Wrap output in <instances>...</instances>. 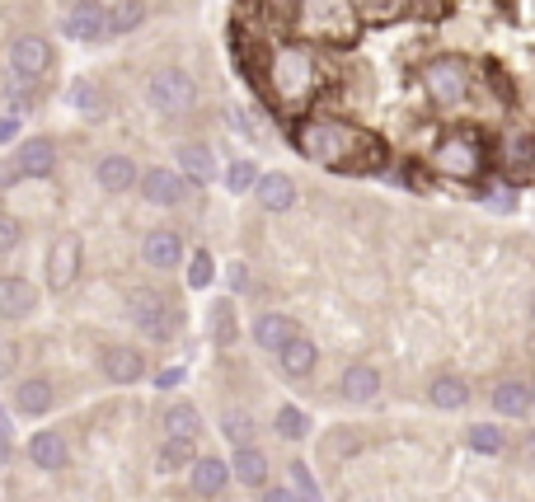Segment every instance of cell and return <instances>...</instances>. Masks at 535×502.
I'll list each match as a JSON object with an SVG mask.
<instances>
[{"label": "cell", "mask_w": 535, "mask_h": 502, "mask_svg": "<svg viewBox=\"0 0 535 502\" xmlns=\"http://www.w3.org/2000/svg\"><path fill=\"white\" fill-rule=\"evenodd\" d=\"M338 385H343V399H348V404H371V399L381 395V371L367 362H352Z\"/></svg>", "instance_id": "2e32d148"}, {"label": "cell", "mask_w": 535, "mask_h": 502, "mask_svg": "<svg viewBox=\"0 0 535 502\" xmlns=\"http://www.w3.org/2000/svg\"><path fill=\"white\" fill-rule=\"evenodd\" d=\"M141 198L155 202V207H174V202H184L188 198L184 169H146V174H141Z\"/></svg>", "instance_id": "8fae6325"}, {"label": "cell", "mask_w": 535, "mask_h": 502, "mask_svg": "<svg viewBox=\"0 0 535 502\" xmlns=\"http://www.w3.org/2000/svg\"><path fill=\"white\" fill-rule=\"evenodd\" d=\"M531 320H535V301H531Z\"/></svg>", "instance_id": "f6af8a7d"}, {"label": "cell", "mask_w": 535, "mask_h": 502, "mask_svg": "<svg viewBox=\"0 0 535 502\" xmlns=\"http://www.w3.org/2000/svg\"><path fill=\"white\" fill-rule=\"evenodd\" d=\"M230 470L245 488H268V456H263L259 446H240L235 456H230Z\"/></svg>", "instance_id": "cb8c5ba5"}, {"label": "cell", "mask_w": 535, "mask_h": 502, "mask_svg": "<svg viewBox=\"0 0 535 502\" xmlns=\"http://www.w3.org/2000/svg\"><path fill=\"white\" fill-rule=\"evenodd\" d=\"M15 165H19V174H24V179H47V174L57 169V141H52V137L24 141V146H19V155H15Z\"/></svg>", "instance_id": "7c38bea8"}, {"label": "cell", "mask_w": 535, "mask_h": 502, "mask_svg": "<svg viewBox=\"0 0 535 502\" xmlns=\"http://www.w3.org/2000/svg\"><path fill=\"white\" fill-rule=\"evenodd\" d=\"M470 446L479 451V456H498L507 442H503V432H498L493 423H479V427H470Z\"/></svg>", "instance_id": "836d02e7"}, {"label": "cell", "mask_w": 535, "mask_h": 502, "mask_svg": "<svg viewBox=\"0 0 535 502\" xmlns=\"http://www.w3.org/2000/svg\"><path fill=\"white\" fill-rule=\"evenodd\" d=\"M62 33L71 38V43H99V38L108 33V10L104 5H94V0H80V5L66 10Z\"/></svg>", "instance_id": "30bf717a"}, {"label": "cell", "mask_w": 535, "mask_h": 502, "mask_svg": "<svg viewBox=\"0 0 535 502\" xmlns=\"http://www.w3.org/2000/svg\"><path fill=\"white\" fill-rule=\"evenodd\" d=\"M428 399L437 404V409H465L470 404V385L460 381V376H437L428 390Z\"/></svg>", "instance_id": "4316f807"}, {"label": "cell", "mask_w": 535, "mask_h": 502, "mask_svg": "<svg viewBox=\"0 0 535 502\" xmlns=\"http://www.w3.org/2000/svg\"><path fill=\"white\" fill-rule=\"evenodd\" d=\"M19 240H24V221L10 212H0V254H10V249H19Z\"/></svg>", "instance_id": "8d00e7d4"}, {"label": "cell", "mask_w": 535, "mask_h": 502, "mask_svg": "<svg viewBox=\"0 0 535 502\" xmlns=\"http://www.w3.org/2000/svg\"><path fill=\"white\" fill-rule=\"evenodd\" d=\"M306 432H310V418L301 409H291V404L277 409V437H282V442H301Z\"/></svg>", "instance_id": "d6a6232c"}, {"label": "cell", "mask_w": 535, "mask_h": 502, "mask_svg": "<svg viewBox=\"0 0 535 502\" xmlns=\"http://www.w3.org/2000/svg\"><path fill=\"white\" fill-rule=\"evenodd\" d=\"M193 460H198L193 437H165V446H160V470H179V465H193Z\"/></svg>", "instance_id": "f546056e"}, {"label": "cell", "mask_w": 535, "mask_h": 502, "mask_svg": "<svg viewBox=\"0 0 535 502\" xmlns=\"http://www.w3.org/2000/svg\"><path fill=\"white\" fill-rule=\"evenodd\" d=\"M0 446H10V423H5V409H0Z\"/></svg>", "instance_id": "ee69618b"}, {"label": "cell", "mask_w": 535, "mask_h": 502, "mask_svg": "<svg viewBox=\"0 0 535 502\" xmlns=\"http://www.w3.org/2000/svg\"><path fill=\"white\" fill-rule=\"evenodd\" d=\"M179 381H184V366H169V371H160V390H174Z\"/></svg>", "instance_id": "7bdbcfd3"}, {"label": "cell", "mask_w": 535, "mask_h": 502, "mask_svg": "<svg viewBox=\"0 0 535 502\" xmlns=\"http://www.w3.org/2000/svg\"><path fill=\"white\" fill-rule=\"evenodd\" d=\"M484 160H489V151H484V141L474 137V132H451V137H442L437 151H432L437 174H446V179H456V183L479 179V174H484Z\"/></svg>", "instance_id": "277c9868"}, {"label": "cell", "mask_w": 535, "mask_h": 502, "mask_svg": "<svg viewBox=\"0 0 535 502\" xmlns=\"http://www.w3.org/2000/svg\"><path fill=\"white\" fill-rule=\"evenodd\" d=\"M226 183H230V193H245V188H254V160H235L230 165V174H226Z\"/></svg>", "instance_id": "f35d334b"}, {"label": "cell", "mask_w": 535, "mask_h": 502, "mask_svg": "<svg viewBox=\"0 0 535 502\" xmlns=\"http://www.w3.org/2000/svg\"><path fill=\"white\" fill-rule=\"evenodd\" d=\"M493 409L503 418H526L535 409V385L531 381H498L493 385Z\"/></svg>", "instance_id": "9a60e30c"}, {"label": "cell", "mask_w": 535, "mask_h": 502, "mask_svg": "<svg viewBox=\"0 0 535 502\" xmlns=\"http://www.w3.org/2000/svg\"><path fill=\"white\" fill-rule=\"evenodd\" d=\"M94 179H99V188H104V193H127L132 183H141L137 179V165H132L127 155H104V160L94 165Z\"/></svg>", "instance_id": "ffe728a7"}, {"label": "cell", "mask_w": 535, "mask_h": 502, "mask_svg": "<svg viewBox=\"0 0 535 502\" xmlns=\"http://www.w3.org/2000/svg\"><path fill=\"white\" fill-rule=\"evenodd\" d=\"M291 146L306 155L310 165L324 169H362L381 160V141L371 137L367 127H352L343 118H306L291 132Z\"/></svg>", "instance_id": "6da1fadb"}, {"label": "cell", "mask_w": 535, "mask_h": 502, "mask_svg": "<svg viewBox=\"0 0 535 502\" xmlns=\"http://www.w3.org/2000/svg\"><path fill=\"white\" fill-rule=\"evenodd\" d=\"M33 305H38V287L29 277H0V315L5 320H24V315H33Z\"/></svg>", "instance_id": "4fadbf2b"}, {"label": "cell", "mask_w": 535, "mask_h": 502, "mask_svg": "<svg viewBox=\"0 0 535 502\" xmlns=\"http://www.w3.org/2000/svg\"><path fill=\"white\" fill-rule=\"evenodd\" d=\"M230 479H235L230 460H216V456H198V460H193V493H202V498H216Z\"/></svg>", "instance_id": "d6986e66"}, {"label": "cell", "mask_w": 535, "mask_h": 502, "mask_svg": "<svg viewBox=\"0 0 535 502\" xmlns=\"http://www.w3.org/2000/svg\"><path fill=\"white\" fill-rule=\"evenodd\" d=\"M315 362H320V348H315L306 334H296L287 348L277 352V366H282L287 376H310V371H315Z\"/></svg>", "instance_id": "d4e9b609"}, {"label": "cell", "mask_w": 535, "mask_h": 502, "mask_svg": "<svg viewBox=\"0 0 535 502\" xmlns=\"http://www.w3.org/2000/svg\"><path fill=\"white\" fill-rule=\"evenodd\" d=\"M80 259H85V244H80V235H57L52 240V249H47V287L52 291H66L71 282L80 277Z\"/></svg>", "instance_id": "ba28073f"}, {"label": "cell", "mask_w": 535, "mask_h": 502, "mask_svg": "<svg viewBox=\"0 0 535 502\" xmlns=\"http://www.w3.org/2000/svg\"><path fill=\"white\" fill-rule=\"evenodd\" d=\"M254 198H259L263 212H291V207H296V183H291L287 174H263V179L254 183Z\"/></svg>", "instance_id": "ac0fdd59"}, {"label": "cell", "mask_w": 535, "mask_h": 502, "mask_svg": "<svg viewBox=\"0 0 535 502\" xmlns=\"http://www.w3.org/2000/svg\"><path fill=\"white\" fill-rule=\"evenodd\" d=\"M198 432H202V418L193 404H174L165 413V437H198Z\"/></svg>", "instance_id": "f1b7e54d"}, {"label": "cell", "mask_w": 535, "mask_h": 502, "mask_svg": "<svg viewBox=\"0 0 535 502\" xmlns=\"http://www.w3.org/2000/svg\"><path fill=\"white\" fill-rule=\"evenodd\" d=\"M207 329H212V338L221 343V348H226V343H235V334H240V324H235V305H230V301H216Z\"/></svg>", "instance_id": "4dcf8cb0"}, {"label": "cell", "mask_w": 535, "mask_h": 502, "mask_svg": "<svg viewBox=\"0 0 535 502\" xmlns=\"http://www.w3.org/2000/svg\"><path fill=\"white\" fill-rule=\"evenodd\" d=\"M296 334H301V329L291 324V315H259V320H254V343L268 352H282Z\"/></svg>", "instance_id": "7402d4cb"}, {"label": "cell", "mask_w": 535, "mask_h": 502, "mask_svg": "<svg viewBox=\"0 0 535 502\" xmlns=\"http://www.w3.org/2000/svg\"><path fill=\"white\" fill-rule=\"evenodd\" d=\"M29 460L38 470H62L66 465V437L62 432H33L29 437Z\"/></svg>", "instance_id": "484cf974"}, {"label": "cell", "mask_w": 535, "mask_h": 502, "mask_svg": "<svg viewBox=\"0 0 535 502\" xmlns=\"http://www.w3.org/2000/svg\"><path fill=\"white\" fill-rule=\"evenodd\" d=\"M263 85H268V94H273V104L282 113H301L320 94V57L310 52V43L273 47L268 66H263Z\"/></svg>", "instance_id": "7a4b0ae2"}, {"label": "cell", "mask_w": 535, "mask_h": 502, "mask_svg": "<svg viewBox=\"0 0 535 502\" xmlns=\"http://www.w3.org/2000/svg\"><path fill=\"white\" fill-rule=\"evenodd\" d=\"M357 10H362V19H371V24H385V19H395L399 10H404V0H357Z\"/></svg>", "instance_id": "e575fe53"}, {"label": "cell", "mask_w": 535, "mask_h": 502, "mask_svg": "<svg viewBox=\"0 0 535 502\" xmlns=\"http://www.w3.org/2000/svg\"><path fill=\"white\" fill-rule=\"evenodd\" d=\"M423 90L437 108H456L465 104V94H470V66L460 57H432L423 66Z\"/></svg>", "instance_id": "8992f818"}, {"label": "cell", "mask_w": 535, "mask_h": 502, "mask_svg": "<svg viewBox=\"0 0 535 502\" xmlns=\"http://www.w3.org/2000/svg\"><path fill=\"white\" fill-rule=\"evenodd\" d=\"M226 437L235 446H249V442H254V423H249V413H230V418H226Z\"/></svg>", "instance_id": "ab89813d"}, {"label": "cell", "mask_w": 535, "mask_h": 502, "mask_svg": "<svg viewBox=\"0 0 535 502\" xmlns=\"http://www.w3.org/2000/svg\"><path fill=\"white\" fill-rule=\"evenodd\" d=\"M52 404H57V390H52V381H43V376H33V381H24L15 390V409L29 413V418H43V413H52Z\"/></svg>", "instance_id": "603a6c76"}, {"label": "cell", "mask_w": 535, "mask_h": 502, "mask_svg": "<svg viewBox=\"0 0 535 502\" xmlns=\"http://www.w3.org/2000/svg\"><path fill=\"white\" fill-rule=\"evenodd\" d=\"M10 66H15V76H24V80L47 76V71H52V43L38 38V33H24V38L10 43Z\"/></svg>", "instance_id": "9c48e42d"}, {"label": "cell", "mask_w": 535, "mask_h": 502, "mask_svg": "<svg viewBox=\"0 0 535 502\" xmlns=\"http://www.w3.org/2000/svg\"><path fill=\"white\" fill-rule=\"evenodd\" d=\"M141 19H146V5L141 0H123V5L108 10V33H132Z\"/></svg>", "instance_id": "1f68e13d"}, {"label": "cell", "mask_w": 535, "mask_h": 502, "mask_svg": "<svg viewBox=\"0 0 535 502\" xmlns=\"http://www.w3.org/2000/svg\"><path fill=\"white\" fill-rule=\"evenodd\" d=\"M19 137V113H0V146H10Z\"/></svg>", "instance_id": "60d3db41"}, {"label": "cell", "mask_w": 535, "mask_h": 502, "mask_svg": "<svg viewBox=\"0 0 535 502\" xmlns=\"http://www.w3.org/2000/svg\"><path fill=\"white\" fill-rule=\"evenodd\" d=\"M146 94H151V104L160 108V113H169V118H179V113H188V108L198 104V85H193V76H184V71H155L151 85H146Z\"/></svg>", "instance_id": "52a82bcc"}, {"label": "cell", "mask_w": 535, "mask_h": 502, "mask_svg": "<svg viewBox=\"0 0 535 502\" xmlns=\"http://www.w3.org/2000/svg\"><path fill=\"white\" fill-rule=\"evenodd\" d=\"M179 169H184V179L188 183H212L216 179V155L202 146V141H184L179 146Z\"/></svg>", "instance_id": "44dd1931"}, {"label": "cell", "mask_w": 535, "mask_h": 502, "mask_svg": "<svg viewBox=\"0 0 535 502\" xmlns=\"http://www.w3.org/2000/svg\"><path fill=\"white\" fill-rule=\"evenodd\" d=\"M141 259L151 263V268H179V259H184V235H179V230H151L146 244H141Z\"/></svg>", "instance_id": "5bb4252c"}, {"label": "cell", "mask_w": 535, "mask_h": 502, "mask_svg": "<svg viewBox=\"0 0 535 502\" xmlns=\"http://www.w3.org/2000/svg\"><path fill=\"white\" fill-rule=\"evenodd\" d=\"M212 254H193V263H188V287L202 291V287H212Z\"/></svg>", "instance_id": "74e56055"}, {"label": "cell", "mask_w": 535, "mask_h": 502, "mask_svg": "<svg viewBox=\"0 0 535 502\" xmlns=\"http://www.w3.org/2000/svg\"><path fill=\"white\" fill-rule=\"evenodd\" d=\"M104 376L113 385H137L146 376V357L141 348H108L104 352Z\"/></svg>", "instance_id": "e0dca14e"}, {"label": "cell", "mask_w": 535, "mask_h": 502, "mask_svg": "<svg viewBox=\"0 0 535 502\" xmlns=\"http://www.w3.org/2000/svg\"><path fill=\"white\" fill-rule=\"evenodd\" d=\"M531 456H535V442H531Z\"/></svg>", "instance_id": "bcb514c9"}, {"label": "cell", "mask_w": 535, "mask_h": 502, "mask_svg": "<svg viewBox=\"0 0 535 502\" xmlns=\"http://www.w3.org/2000/svg\"><path fill=\"white\" fill-rule=\"evenodd\" d=\"M357 0H301V33H310L315 43H352L357 38Z\"/></svg>", "instance_id": "3957f363"}, {"label": "cell", "mask_w": 535, "mask_h": 502, "mask_svg": "<svg viewBox=\"0 0 535 502\" xmlns=\"http://www.w3.org/2000/svg\"><path fill=\"white\" fill-rule=\"evenodd\" d=\"M127 310H132V324H137L146 338H155V343L174 338V329H179V320H184V315L174 310V301L155 287L132 291V296H127Z\"/></svg>", "instance_id": "5b68a950"}, {"label": "cell", "mask_w": 535, "mask_h": 502, "mask_svg": "<svg viewBox=\"0 0 535 502\" xmlns=\"http://www.w3.org/2000/svg\"><path fill=\"white\" fill-rule=\"evenodd\" d=\"M291 484H296V493H301V502H324L320 498V484L310 479V470L301 465V460H291Z\"/></svg>", "instance_id": "d590c367"}, {"label": "cell", "mask_w": 535, "mask_h": 502, "mask_svg": "<svg viewBox=\"0 0 535 502\" xmlns=\"http://www.w3.org/2000/svg\"><path fill=\"white\" fill-rule=\"evenodd\" d=\"M66 99H71V108H76V113H85V118H104V108H108L104 90H99L94 80H76Z\"/></svg>", "instance_id": "83f0119b"}, {"label": "cell", "mask_w": 535, "mask_h": 502, "mask_svg": "<svg viewBox=\"0 0 535 502\" xmlns=\"http://www.w3.org/2000/svg\"><path fill=\"white\" fill-rule=\"evenodd\" d=\"M263 502H301V493H291V488H263Z\"/></svg>", "instance_id": "b9f144b4"}]
</instances>
